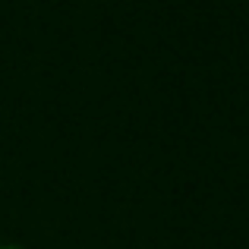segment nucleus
Returning a JSON list of instances; mask_svg holds the SVG:
<instances>
[{"mask_svg":"<svg viewBox=\"0 0 249 249\" xmlns=\"http://www.w3.org/2000/svg\"><path fill=\"white\" fill-rule=\"evenodd\" d=\"M0 249H19V246H0Z\"/></svg>","mask_w":249,"mask_h":249,"instance_id":"obj_1","label":"nucleus"}]
</instances>
